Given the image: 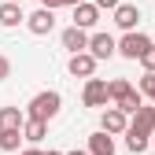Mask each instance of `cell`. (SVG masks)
Instances as JSON below:
<instances>
[{
    "label": "cell",
    "instance_id": "484cf974",
    "mask_svg": "<svg viewBox=\"0 0 155 155\" xmlns=\"http://www.w3.org/2000/svg\"><path fill=\"white\" fill-rule=\"evenodd\" d=\"M8 4H22V0H8Z\"/></svg>",
    "mask_w": 155,
    "mask_h": 155
},
{
    "label": "cell",
    "instance_id": "ba28073f",
    "mask_svg": "<svg viewBox=\"0 0 155 155\" xmlns=\"http://www.w3.org/2000/svg\"><path fill=\"white\" fill-rule=\"evenodd\" d=\"M129 129H137V133H144V137H151V133H155V107H151V104L137 107V111L129 114Z\"/></svg>",
    "mask_w": 155,
    "mask_h": 155
},
{
    "label": "cell",
    "instance_id": "e0dca14e",
    "mask_svg": "<svg viewBox=\"0 0 155 155\" xmlns=\"http://www.w3.org/2000/svg\"><path fill=\"white\" fill-rule=\"evenodd\" d=\"M114 107H118V111L126 114V118H129V114H133V111H137V107H144V96H140L137 89H133V92H129V96H122V100H118V104H114Z\"/></svg>",
    "mask_w": 155,
    "mask_h": 155
},
{
    "label": "cell",
    "instance_id": "4316f807",
    "mask_svg": "<svg viewBox=\"0 0 155 155\" xmlns=\"http://www.w3.org/2000/svg\"><path fill=\"white\" fill-rule=\"evenodd\" d=\"M151 144H155V133H151Z\"/></svg>",
    "mask_w": 155,
    "mask_h": 155
},
{
    "label": "cell",
    "instance_id": "7a4b0ae2",
    "mask_svg": "<svg viewBox=\"0 0 155 155\" xmlns=\"http://www.w3.org/2000/svg\"><path fill=\"white\" fill-rule=\"evenodd\" d=\"M151 45H155V41H151L148 33L133 30V33H122L118 41H114V55H122V59H133V63H137V59H140V55H144Z\"/></svg>",
    "mask_w": 155,
    "mask_h": 155
},
{
    "label": "cell",
    "instance_id": "7c38bea8",
    "mask_svg": "<svg viewBox=\"0 0 155 155\" xmlns=\"http://www.w3.org/2000/svg\"><path fill=\"white\" fill-rule=\"evenodd\" d=\"M18 22H26V11H22V4H0V26L4 30H15Z\"/></svg>",
    "mask_w": 155,
    "mask_h": 155
},
{
    "label": "cell",
    "instance_id": "9a60e30c",
    "mask_svg": "<svg viewBox=\"0 0 155 155\" xmlns=\"http://www.w3.org/2000/svg\"><path fill=\"white\" fill-rule=\"evenodd\" d=\"M22 122H26L22 107H0V133H8V129H22Z\"/></svg>",
    "mask_w": 155,
    "mask_h": 155
},
{
    "label": "cell",
    "instance_id": "603a6c76",
    "mask_svg": "<svg viewBox=\"0 0 155 155\" xmlns=\"http://www.w3.org/2000/svg\"><path fill=\"white\" fill-rule=\"evenodd\" d=\"M22 155H45V151H41V148H26Z\"/></svg>",
    "mask_w": 155,
    "mask_h": 155
},
{
    "label": "cell",
    "instance_id": "7402d4cb",
    "mask_svg": "<svg viewBox=\"0 0 155 155\" xmlns=\"http://www.w3.org/2000/svg\"><path fill=\"white\" fill-rule=\"evenodd\" d=\"M63 8H78V4H89V0H59Z\"/></svg>",
    "mask_w": 155,
    "mask_h": 155
},
{
    "label": "cell",
    "instance_id": "ac0fdd59",
    "mask_svg": "<svg viewBox=\"0 0 155 155\" xmlns=\"http://www.w3.org/2000/svg\"><path fill=\"white\" fill-rule=\"evenodd\" d=\"M18 144H22V129H8V133H0V151H18Z\"/></svg>",
    "mask_w": 155,
    "mask_h": 155
},
{
    "label": "cell",
    "instance_id": "2e32d148",
    "mask_svg": "<svg viewBox=\"0 0 155 155\" xmlns=\"http://www.w3.org/2000/svg\"><path fill=\"white\" fill-rule=\"evenodd\" d=\"M148 144H151V137H144V133H137V129H126V148H129L133 155L148 151Z\"/></svg>",
    "mask_w": 155,
    "mask_h": 155
},
{
    "label": "cell",
    "instance_id": "9c48e42d",
    "mask_svg": "<svg viewBox=\"0 0 155 155\" xmlns=\"http://www.w3.org/2000/svg\"><path fill=\"white\" fill-rule=\"evenodd\" d=\"M67 70H70L74 78H85V81H89V78H96V59H92L89 52H78V55L67 59Z\"/></svg>",
    "mask_w": 155,
    "mask_h": 155
},
{
    "label": "cell",
    "instance_id": "5b68a950",
    "mask_svg": "<svg viewBox=\"0 0 155 155\" xmlns=\"http://www.w3.org/2000/svg\"><path fill=\"white\" fill-rule=\"evenodd\" d=\"M111 22L118 26L122 33H133L137 22H140V8H137V4H118V8L111 11Z\"/></svg>",
    "mask_w": 155,
    "mask_h": 155
},
{
    "label": "cell",
    "instance_id": "277c9868",
    "mask_svg": "<svg viewBox=\"0 0 155 155\" xmlns=\"http://www.w3.org/2000/svg\"><path fill=\"white\" fill-rule=\"evenodd\" d=\"M81 104L85 107H107V81L104 78H89L85 81V89H81Z\"/></svg>",
    "mask_w": 155,
    "mask_h": 155
},
{
    "label": "cell",
    "instance_id": "30bf717a",
    "mask_svg": "<svg viewBox=\"0 0 155 155\" xmlns=\"http://www.w3.org/2000/svg\"><path fill=\"white\" fill-rule=\"evenodd\" d=\"M96 22H100V8H96L92 0H89V4H78V8H74V22H70V26H78V30H85V33H89Z\"/></svg>",
    "mask_w": 155,
    "mask_h": 155
},
{
    "label": "cell",
    "instance_id": "44dd1931",
    "mask_svg": "<svg viewBox=\"0 0 155 155\" xmlns=\"http://www.w3.org/2000/svg\"><path fill=\"white\" fill-rule=\"evenodd\" d=\"M37 4H41V8H48V11H55V8H63L59 0H37Z\"/></svg>",
    "mask_w": 155,
    "mask_h": 155
},
{
    "label": "cell",
    "instance_id": "6da1fadb",
    "mask_svg": "<svg viewBox=\"0 0 155 155\" xmlns=\"http://www.w3.org/2000/svg\"><path fill=\"white\" fill-rule=\"evenodd\" d=\"M59 111H63V96L55 92V89H45V92H37L33 100L26 104L22 114H26V118H33V122H52Z\"/></svg>",
    "mask_w": 155,
    "mask_h": 155
},
{
    "label": "cell",
    "instance_id": "8fae6325",
    "mask_svg": "<svg viewBox=\"0 0 155 155\" xmlns=\"http://www.w3.org/2000/svg\"><path fill=\"white\" fill-rule=\"evenodd\" d=\"M59 41H63V48H67L70 55H78V52H85V48H89V33H85V30H78V26H67Z\"/></svg>",
    "mask_w": 155,
    "mask_h": 155
},
{
    "label": "cell",
    "instance_id": "d4e9b609",
    "mask_svg": "<svg viewBox=\"0 0 155 155\" xmlns=\"http://www.w3.org/2000/svg\"><path fill=\"white\" fill-rule=\"evenodd\" d=\"M67 155H89V151H67Z\"/></svg>",
    "mask_w": 155,
    "mask_h": 155
},
{
    "label": "cell",
    "instance_id": "cb8c5ba5",
    "mask_svg": "<svg viewBox=\"0 0 155 155\" xmlns=\"http://www.w3.org/2000/svg\"><path fill=\"white\" fill-rule=\"evenodd\" d=\"M148 100H151V107H155V89H151V96H148Z\"/></svg>",
    "mask_w": 155,
    "mask_h": 155
},
{
    "label": "cell",
    "instance_id": "5bb4252c",
    "mask_svg": "<svg viewBox=\"0 0 155 155\" xmlns=\"http://www.w3.org/2000/svg\"><path fill=\"white\" fill-rule=\"evenodd\" d=\"M89 155H114V137H107L104 129H96L92 137H89Z\"/></svg>",
    "mask_w": 155,
    "mask_h": 155
},
{
    "label": "cell",
    "instance_id": "d6986e66",
    "mask_svg": "<svg viewBox=\"0 0 155 155\" xmlns=\"http://www.w3.org/2000/svg\"><path fill=\"white\" fill-rule=\"evenodd\" d=\"M140 67H144V74H155V45L140 55Z\"/></svg>",
    "mask_w": 155,
    "mask_h": 155
},
{
    "label": "cell",
    "instance_id": "ffe728a7",
    "mask_svg": "<svg viewBox=\"0 0 155 155\" xmlns=\"http://www.w3.org/2000/svg\"><path fill=\"white\" fill-rule=\"evenodd\" d=\"M8 78H11V59L0 52V81H8Z\"/></svg>",
    "mask_w": 155,
    "mask_h": 155
},
{
    "label": "cell",
    "instance_id": "4fadbf2b",
    "mask_svg": "<svg viewBox=\"0 0 155 155\" xmlns=\"http://www.w3.org/2000/svg\"><path fill=\"white\" fill-rule=\"evenodd\" d=\"M45 137H48V122H33V118L22 122V140H26L30 148H37Z\"/></svg>",
    "mask_w": 155,
    "mask_h": 155
},
{
    "label": "cell",
    "instance_id": "3957f363",
    "mask_svg": "<svg viewBox=\"0 0 155 155\" xmlns=\"http://www.w3.org/2000/svg\"><path fill=\"white\" fill-rule=\"evenodd\" d=\"M26 30H30L33 37H48V33L55 30V11H48V8L30 11V15H26Z\"/></svg>",
    "mask_w": 155,
    "mask_h": 155
},
{
    "label": "cell",
    "instance_id": "52a82bcc",
    "mask_svg": "<svg viewBox=\"0 0 155 155\" xmlns=\"http://www.w3.org/2000/svg\"><path fill=\"white\" fill-rule=\"evenodd\" d=\"M85 52L92 55L96 63H100V59H111V55H114V37L111 33H89V48Z\"/></svg>",
    "mask_w": 155,
    "mask_h": 155
},
{
    "label": "cell",
    "instance_id": "8992f818",
    "mask_svg": "<svg viewBox=\"0 0 155 155\" xmlns=\"http://www.w3.org/2000/svg\"><path fill=\"white\" fill-rule=\"evenodd\" d=\"M100 129L107 133V137H118V133L129 129V118H126L118 107H104V111H100Z\"/></svg>",
    "mask_w": 155,
    "mask_h": 155
}]
</instances>
